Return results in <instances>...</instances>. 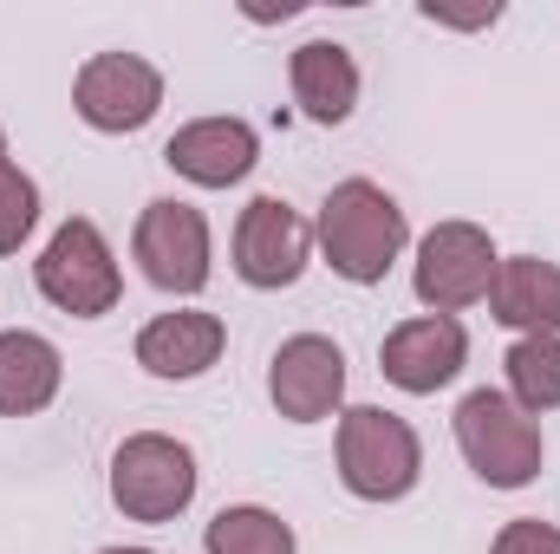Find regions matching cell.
Returning <instances> with one entry per match:
<instances>
[{
    "mask_svg": "<svg viewBox=\"0 0 560 554\" xmlns=\"http://www.w3.org/2000/svg\"><path fill=\"white\" fill-rule=\"evenodd\" d=\"M489 313L515 333H560V268L541 255H509L489 287Z\"/></svg>",
    "mask_w": 560,
    "mask_h": 554,
    "instance_id": "obj_16",
    "label": "cell"
},
{
    "mask_svg": "<svg viewBox=\"0 0 560 554\" xmlns=\"http://www.w3.org/2000/svg\"><path fill=\"white\" fill-rule=\"evenodd\" d=\"M463 366H469V333H463L456 313H418V320L392 326L385 346H378V372L411 399L443 392Z\"/></svg>",
    "mask_w": 560,
    "mask_h": 554,
    "instance_id": "obj_11",
    "label": "cell"
},
{
    "mask_svg": "<svg viewBox=\"0 0 560 554\" xmlns=\"http://www.w3.org/2000/svg\"><path fill=\"white\" fill-rule=\"evenodd\" d=\"M72 112L105 138H131L163 112V72L143 53H92L72 79Z\"/></svg>",
    "mask_w": 560,
    "mask_h": 554,
    "instance_id": "obj_8",
    "label": "cell"
},
{
    "mask_svg": "<svg viewBox=\"0 0 560 554\" xmlns=\"http://www.w3.org/2000/svg\"><path fill=\"white\" fill-rule=\"evenodd\" d=\"M456 450L489 489H528L541 476V417H528L509 392H469L456 405Z\"/></svg>",
    "mask_w": 560,
    "mask_h": 554,
    "instance_id": "obj_3",
    "label": "cell"
},
{
    "mask_svg": "<svg viewBox=\"0 0 560 554\" xmlns=\"http://www.w3.org/2000/svg\"><path fill=\"white\" fill-rule=\"evenodd\" d=\"M163 163L196 189H229L261 163V138H255L248 118H189L163 143Z\"/></svg>",
    "mask_w": 560,
    "mask_h": 554,
    "instance_id": "obj_12",
    "label": "cell"
},
{
    "mask_svg": "<svg viewBox=\"0 0 560 554\" xmlns=\"http://www.w3.org/2000/svg\"><path fill=\"white\" fill-rule=\"evenodd\" d=\"M39 229V183L20 163H0V255H20Z\"/></svg>",
    "mask_w": 560,
    "mask_h": 554,
    "instance_id": "obj_19",
    "label": "cell"
},
{
    "mask_svg": "<svg viewBox=\"0 0 560 554\" xmlns=\"http://www.w3.org/2000/svg\"><path fill=\"white\" fill-rule=\"evenodd\" d=\"M98 554H156V549H98Z\"/></svg>",
    "mask_w": 560,
    "mask_h": 554,
    "instance_id": "obj_21",
    "label": "cell"
},
{
    "mask_svg": "<svg viewBox=\"0 0 560 554\" xmlns=\"http://www.w3.org/2000/svg\"><path fill=\"white\" fill-rule=\"evenodd\" d=\"M202 554H300L293 522H280L261 503H235L202 529Z\"/></svg>",
    "mask_w": 560,
    "mask_h": 554,
    "instance_id": "obj_18",
    "label": "cell"
},
{
    "mask_svg": "<svg viewBox=\"0 0 560 554\" xmlns=\"http://www.w3.org/2000/svg\"><path fill=\"white\" fill-rule=\"evenodd\" d=\"M495 268H502V255H495L489 229H476V222H436L418 242L411 287H418L423 313H463V307L489 300Z\"/></svg>",
    "mask_w": 560,
    "mask_h": 554,
    "instance_id": "obj_7",
    "label": "cell"
},
{
    "mask_svg": "<svg viewBox=\"0 0 560 554\" xmlns=\"http://www.w3.org/2000/svg\"><path fill=\"white\" fill-rule=\"evenodd\" d=\"M196 450L170 430H138L112 450V503L125 522H176L196 503Z\"/></svg>",
    "mask_w": 560,
    "mask_h": 554,
    "instance_id": "obj_5",
    "label": "cell"
},
{
    "mask_svg": "<svg viewBox=\"0 0 560 554\" xmlns=\"http://www.w3.org/2000/svg\"><path fill=\"white\" fill-rule=\"evenodd\" d=\"M287 85H293L300 118H313V125H346V118L359 112V59H352L339 39H306V46H293Z\"/></svg>",
    "mask_w": 560,
    "mask_h": 554,
    "instance_id": "obj_14",
    "label": "cell"
},
{
    "mask_svg": "<svg viewBox=\"0 0 560 554\" xmlns=\"http://www.w3.org/2000/svg\"><path fill=\"white\" fill-rule=\"evenodd\" d=\"M509 372V399L528 417L560 412V333H522L502 359Z\"/></svg>",
    "mask_w": 560,
    "mask_h": 554,
    "instance_id": "obj_17",
    "label": "cell"
},
{
    "mask_svg": "<svg viewBox=\"0 0 560 554\" xmlns=\"http://www.w3.org/2000/svg\"><path fill=\"white\" fill-rule=\"evenodd\" d=\"M339 483L359 496V503H405L423 476V443L418 430L385 405H352L339 412Z\"/></svg>",
    "mask_w": 560,
    "mask_h": 554,
    "instance_id": "obj_2",
    "label": "cell"
},
{
    "mask_svg": "<svg viewBox=\"0 0 560 554\" xmlns=\"http://www.w3.org/2000/svg\"><path fill=\"white\" fill-rule=\"evenodd\" d=\"M0 163H7V131H0Z\"/></svg>",
    "mask_w": 560,
    "mask_h": 554,
    "instance_id": "obj_22",
    "label": "cell"
},
{
    "mask_svg": "<svg viewBox=\"0 0 560 554\" xmlns=\"http://www.w3.org/2000/svg\"><path fill=\"white\" fill-rule=\"evenodd\" d=\"M131 262L143 268V280L156 293H202L215 275V235H209V216L196 203H176V196H156L143 203L138 229H131Z\"/></svg>",
    "mask_w": 560,
    "mask_h": 554,
    "instance_id": "obj_6",
    "label": "cell"
},
{
    "mask_svg": "<svg viewBox=\"0 0 560 554\" xmlns=\"http://www.w3.org/2000/svg\"><path fill=\"white\" fill-rule=\"evenodd\" d=\"M313 262V222L287 196H255L235 222V275L261 293H280Z\"/></svg>",
    "mask_w": 560,
    "mask_h": 554,
    "instance_id": "obj_9",
    "label": "cell"
},
{
    "mask_svg": "<svg viewBox=\"0 0 560 554\" xmlns=\"http://www.w3.org/2000/svg\"><path fill=\"white\" fill-rule=\"evenodd\" d=\"M33 287L72 320H105L125 293V275H118V255H112L105 229L92 216H66L46 235L39 262H33Z\"/></svg>",
    "mask_w": 560,
    "mask_h": 554,
    "instance_id": "obj_4",
    "label": "cell"
},
{
    "mask_svg": "<svg viewBox=\"0 0 560 554\" xmlns=\"http://www.w3.org/2000/svg\"><path fill=\"white\" fill-rule=\"evenodd\" d=\"M313 242L326 255V268L352 287H378V280L398 268L405 242H411V222L398 209L392 189H378L372 176H346L326 189L319 216H313Z\"/></svg>",
    "mask_w": 560,
    "mask_h": 554,
    "instance_id": "obj_1",
    "label": "cell"
},
{
    "mask_svg": "<svg viewBox=\"0 0 560 554\" xmlns=\"http://www.w3.org/2000/svg\"><path fill=\"white\" fill-rule=\"evenodd\" d=\"M489 554H560V529L541 522V516H515V522H502Z\"/></svg>",
    "mask_w": 560,
    "mask_h": 554,
    "instance_id": "obj_20",
    "label": "cell"
},
{
    "mask_svg": "<svg viewBox=\"0 0 560 554\" xmlns=\"http://www.w3.org/2000/svg\"><path fill=\"white\" fill-rule=\"evenodd\" d=\"M66 385V359L46 333L7 326L0 333V417H39Z\"/></svg>",
    "mask_w": 560,
    "mask_h": 554,
    "instance_id": "obj_15",
    "label": "cell"
},
{
    "mask_svg": "<svg viewBox=\"0 0 560 554\" xmlns=\"http://www.w3.org/2000/svg\"><path fill=\"white\" fill-rule=\"evenodd\" d=\"M268 399L287 424H319L346 405V353L326 333H293L268 359Z\"/></svg>",
    "mask_w": 560,
    "mask_h": 554,
    "instance_id": "obj_10",
    "label": "cell"
},
{
    "mask_svg": "<svg viewBox=\"0 0 560 554\" xmlns=\"http://www.w3.org/2000/svg\"><path fill=\"white\" fill-rule=\"evenodd\" d=\"M229 346V326L222 313H202V307H183V313H156L138 333V366L150 379H202Z\"/></svg>",
    "mask_w": 560,
    "mask_h": 554,
    "instance_id": "obj_13",
    "label": "cell"
}]
</instances>
